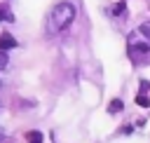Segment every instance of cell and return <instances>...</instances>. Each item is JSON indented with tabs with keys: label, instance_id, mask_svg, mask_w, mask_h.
Instances as JSON below:
<instances>
[{
	"label": "cell",
	"instance_id": "6da1fadb",
	"mask_svg": "<svg viewBox=\"0 0 150 143\" xmlns=\"http://www.w3.org/2000/svg\"><path fill=\"white\" fill-rule=\"evenodd\" d=\"M75 14H77V9H75V5L70 2V0H61V2H56L54 7H52V12H49V19H47V30L54 35V33H63L73 21H75Z\"/></svg>",
	"mask_w": 150,
	"mask_h": 143
},
{
	"label": "cell",
	"instance_id": "7a4b0ae2",
	"mask_svg": "<svg viewBox=\"0 0 150 143\" xmlns=\"http://www.w3.org/2000/svg\"><path fill=\"white\" fill-rule=\"evenodd\" d=\"M145 54H150V42H148L138 30L131 33V35H129V59L141 61Z\"/></svg>",
	"mask_w": 150,
	"mask_h": 143
},
{
	"label": "cell",
	"instance_id": "3957f363",
	"mask_svg": "<svg viewBox=\"0 0 150 143\" xmlns=\"http://www.w3.org/2000/svg\"><path fill=\"white\" fill-rule=\"evenodd\" d=\"M14 47H16V38L12 33H0V52L14 49Z\"/></svg>",
	"mask_w": 150,
	"mask_h": 143
},
{
	"label": "cell",
	"instance_id": "277c9868",
	"mask_svg": "<svg viewBox=\"0 0 150 143\" xmlns=\"http://www.w3.org/2000/svg\"><path fill=\"white\" fill-rule=\"evenodd\" d=\"M110 12H112V16H122V14L127 12V5H124V2L120 0L117 5H112V9H110Z\"/></svg>",
	"mask_w": 150,
	"mask_h": 143
},
{
	"label": "cell",
	"instance_id": "5b68a950",
	"mask_svg": "<svg viewBox=\"0 0 150 143\" xmlns=\"http://www.w3.org/2000/svg\"><path fill=\"white\" fill-rule=\"evenodd\" d=\"M26 141L28 143H42V134L40 131H28L26 134Z\"/></svg>",
	"mask_w": 150,
	"mask_h": 143
},
{
	"label": "cell",
	"instance_id": "8992f818",
	"mask_svg": "<svg viewBox=\"0 0 150 143\" xmlns=\"http://www.w3.org/2000/svg\"><path fill=\"white\" fill-rule=\"evenodd\" d=\"M120 110H122V101L120 98H112L108 103V113H120Z\"/></svg>",
	"mask_w": 150,
	"mask_h": 143
},
{
	"label": "cell",
	"instance_id": "52a82bcc",
	"mask_svg": "<svg viewBox=\"0 0 150 143\" xmlns=\"http://www.w3.org/2000/svg\"><path fill=\"white\" fill-rule=\"evenodd\" d=\"M136 103L143 105V108H150V98H148L145 94H138V96H136Z\"/></svg>",
	"mask_w": 150,
	"mask_h": 143
},
{
	"label": "cell",
	"instance_id": "ba28073f",
	"mask_svg": "<svg viewBox=\"0 0 150 143\" xmlns=\"http://www.w3.org/2000/svg\"><path fill=\"white\" fill-rule=\"evenodd\" d=\"M14 16H12V12L7 9V7H0V21H12Z\"/></svg>",
	"mask_w": 150,
	"mask_h": 143
},
{
	"label": "cell",
	"instance_id": "9c48e42d",
	"mask_svg": "<svg viewBox=\"0 0 150 143\" xmlns=\"http://www.w3.org/2000/svg\"><path fill=\"white\" fill-rule=\"evenodd\" d=\"M5 66H7V54L0 52V68H5Z\"/></svg>",
	"mask_w": 150,
	"mask_h": 143
}]
</instances>
